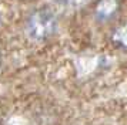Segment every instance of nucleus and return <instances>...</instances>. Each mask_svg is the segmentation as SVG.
Segmentation results:
<instances>
[{"mask_svg": "<svg viewBox=\"0 0 127 125\" xmlns=\"http://www.w3.org/2000/svg\"><path fill=\"white\" fill-rule=\"evenodd\" d=\"M57 30V17L54 11L41 7L34 10L26 21V31L29 37L36 41H44L50 39Z\"/></svg>", "mask_w": 127, "mask_h": 125, "instance_id": "f257e3e1", "label": "nucleus"}, {"mask_svg": "<svg viewBox=\"0 0 127 125\" xmlns=\"http://www.w3.org/2000/svg\"><path fill=\"white\" fill-rule=\"evenodd\" d=\"M120 9L119 0H98L94 7V16L100 21H109L117 14Z\"/></svg>", "mask_w": 127, "mask_h": 125, "instance_id": "f03ea898", "label": "nucleus"}, {"mask_svg": "<svg viewBox=\"0 0 127 125\" xmlns=\"http://www.w3.org/2000/svg\"><path fill=\"white\" fill-rule=\"evenodd\" d=\"M111 41L113 44L121 48H127V24L119 26L111 34Z\"/></svg>", "mask_w": 127, "mask_h": 125, "instance_id": "7ed1b4c3", "label": "nucleus"}, {"mask_svg": "<svg viewBox=\"0 0 127 125\" xmlns=\"http://www.w3.org/2000/svg\"><path fill=\"white\" fill-rule=\"evenodd\" d=\"M53 1L59 6H71L76 0H53Z\"/></svg>", "mask_w": 127, "mask_h": 125, "instance_id": "20e7f679", "label": "nucleus"}]
</instances>
